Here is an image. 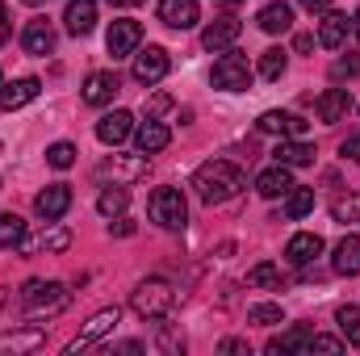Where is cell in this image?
Instances as JSON below:
<instances>
[{
    "instance_id": "1",
    "label": "cell",
    "mask_w": 360,
    "mask_h": 356,
    "mask_svg": "<svg viewBox=\"0 0 360 356\" xmlns=\"http://www.w3.org/2000/svg\"><path fill=\"white\" fill-rule=\"evenodd\" d=\"M193 189H197V197L205 205H222V201H231L243 189V172L231 160H205L197 168V177H193Z\"/></svg>"
},
{
    "instance_id": "2",
    "label": "cell",
    "mask_w": 360,
    "mask_h": 356,
    "mask_svg": "<svg viewBox=\"0 0 360 356\" xmlns=\"http://www.w3.org/2000/svg\"><path fill=\"white\" fill-rule=\"evenodd\" d=\"M72 302L68 285L59 281H25L21 285V306H25V319H55L63 314Z\"/></svg>"
},
{
    "instance_id": "3",
    "label": "cell",
    "mask_w": 360,
    "mask_h": 356,
    "mask_svg": "<svg viewBox=\"0 0 360 356\" xmlns=\"http://www.w3.org/2000/svg\"><path fill=\"white\" fill-rule=\"evenodd\" d=\"M172 306H176V289H172V281H164V276H147V281L134 289V298H130V310H134L139 319H168Z\"/></svg>"
},
{
    "instance_id": "4",
    "label": "cell",
    "mask_w": 360,
    "mask_h": 356,
    "mask_svg": "<svg viewBox=\"0 0 360 356\" xmlns=\"http://www.w3.org/2000/svg\"><path fill=\"white\" fill-rule=\"evenodd\" d=\"M147 210H151V222H160L164 231H180V227L188 222L184 193H180V189H172V184L155 189V193H151V201H147Z\"/></svg>"
},
{
    "instance_id": "5",
    "label": "cell",
    "mask_w": 360,
    "mask_h": 356,
    "mask_svg": "<svg viewBox=\"0 0 360 356\" xmlns=\"http://www.w3.org/2000/svg\"><path fill=\"white\" fill-rule=\"evenodd\" d=\"M210 80H214V89H222V92H248V89H252V68H248V59H243V55L226 51V55L214 63Z\"/></svg>"
},
{
    "instance_id": "6",
    "label": "cell",
    "mask_w": 360,
    "mask_h": 356,
    "mask_svg": "<svg viewBox=\"0 0 360 356\" xmlns=\"http://www.w3.org/2000/svg\"><path fill=\"white\" fill-rule=\"evenodd\" d=\"M168 68H172V59H168V51L164 46H147V51H134V63H130V76L139 80V84H160L164 76H168Z\"/></svg>"
},
{
    "instance_id": "7",
    "label": "cell",
    "mask_w": 360,
    "mask_h": 356,
    "mask_svg": "<svg viewBox=\"0 0 360 356\" xmlns=\"http://www.w3.org/2000/svg\"><path fill=\"white\" fill-rule=\"evenodd\" d=\"M139 42H143V25H139V21L122 17V21H113V25H109L105 46H109V55H113V59H134Z\"/></svg>"
},
{
    "instance_id": "8",
    "label": "cell",
    "mask_w": 360,
    "mask_h": 356,
    "mask_svg": "<svg viewBox=\"0 0 360 356\" xmlns=\"http://www.w3.org/2000/svg\"><path fill=\"white\" fill-rule=\"evenodd\" d=\"M117 323H122V310H117V306H105V310H96V314L89 319V327H84V331H80V336H76V340L68 344V352L92 348V344H96V340H105V336H109V331H113Z\"/></svg>"
},
{
    "instance_id": "9",
    "label": "cell",
    "mask_w": 360,
    "mask_h": 356,
    "mask_svg": "<svg viewBox=\"0 0 360 356\" xmlns=\"http://www.w3.org/2000/svg\"><path fill=\"white\" fill-rule=\"evenodd\" d=\"M21 51H25V55H38V59H46V55L55 51V30H51L46 17L25 21V30H21Z\"/></svg>"
},
{
    "instance_id": "10",
    "label": "cell",
    "mask_w": 360,
    "mask_h": 356,
    "mask_svg": "<svg viewBox=\"0 0 360 356\" xmlns=\"http://www.w3.org/2000/svg\"><path fill=\"white\" fill-rule=\"evenodd\" d=\"M34 210H38V218L59 222V218L72 210V189H68V184H46V189L34 197Z\"/></svg>"
},
{
    "instance_id": "11",
    "label": "cell",
    "mask_w": 360,
    "mask_h": 356,
    "mask_svg": "<svg viewBox=\"0 0 360 356\" xmlns=\"http://www.w3.org/2000/svg\"><path fill=\"white\" fill-rule=\"evenodd\" d=\"M260 134H285V139H306V117L302 113H285V109H269L260 113Z\"/></svg>"
},
{
    "instance_id": "12",
    "label": "cell",
    "mask_w": 360,
    "mask_h": 356,
    "mask_svg": "<svg viewBox=\"0 0 360 356\" xmlns=\"http://www.w3.org/2000/svg\"><path fill=\"white\" fill-rule=\"evenodd\" d=\"M134 134V113H126V109H113V113H105L101 122H96V139L105 143V147H117V143H126Z\"/></svg>"
},
{
    "instance_id": "13",
    "label": "cell",
    "mask_w": 360,
    "mask_h": 356,
    "mask_svg": "<svg viewBox=\"0 0 360 356\" xmlns=\"http://www.w3.org/2000/svg\"><path fill=\"white\" fill-rule=\"evenodd\" d=\"M323 248H327V243H323V235H314V231H297V235L285 243V260H289V265H297V268L314 265V260L323 256Z\"/></svg>"
},
{
    "instance_id": "14",
    "label": "cell",
    "mask_w": 360,
    "mask_h": 356,
    "mask_svg": "<svg viewBox=\"0 0 360 356\" xmlns=\"http://www.w3.org/2000/svg\"><path fill=\"white\" fill-rule=\"evenodd\" d=\"M239 34H243V25H239L235 17H218V21L205 25L201 46H205V51H231V46L239 42Z\"/></svg>"
},
{
    "instance_id": "15",
    "label": "cell",
    "mask_w": 360,
    "mask_h": 356,
    "mask_svg": "<svg viewBox=\"0 0 360 356\" xmlns=\"http://www.w3.org/2000/svg\"><path fill=\"white\" fill-rule=\"evenodd\" d=\"M147 155L139 151V155H109L105 164H101V177H113V180H143L147 177Z\"/></svg>"
},
{
    "instance_id": "16",
    "label": "cell",
    "mask_w": 360,
    "mask_h": 356,
    "mask_svg": "<svg viewBox=\"0 0 360 356\" xmlns=\"http://www.w3.org/2000/svg\"><path fill=\"white\" fill-rule=\"evenodd\" d=\"M197 17H201L197 0H160V21L168 30H193Z\"/></svg>"
},
{
    "instance_id": "17",
    "label": "cell",
    "mask_w": 360,
    "mask_h": 356,
    "mask_svg": "<svg viewBox=\"0 0 360 356\" xmlns=\"http://www.w3.org/2000/svg\"><path fill=\"white\" fill-rule=\"evenodd\" d=\"M348 30H352V17L348 13H323V25H319V46H327V51H340L344 42H348Z\"/></svg>"
},
{
    "instance_id": "18",
    "label": "cell",
    "mask_w": 360,
    "mask_h": 356,
    "mask_svg": "<svg viewBox=\"0 0 360 356\" xmlns=\"http://www.w3.org/2000/svg\"><path fill=\"white\" fill-rule=\"evenodd\" d=\"M68 243H72V231L68 227H51V231H42L34 239H21L17 252L21 256H34V252H68Z\"/></svg>"
},
{
    "instance_id": "19",
    "label": "cell",
    "mask_w": 360,
    "mask_h": 356,
    "mask_svg": "<svg viewBox=\"0 0 360 356\" xmlns=\"http://www.w3.org/2000/svg\"><path fill=\"white\" fill-rule=\"evenodd\" d=\"M63 25H68V34H76V38L92 34V25H96V0H68Z\"/></svg>"
},
{
    "instance_id": "20",
    "label": "cell",
    "mask_w": 360,
    "mask_h": 356,
    "mask_svg": "<svg viewBox=\"0 0 360 356\" xmlns=\"http://www.w3.org/2000/svg\"><path fill=\"white\" fill-rule=\"evenodd\" d=\"M42 92V80H34V76H21V80H13V84H0V109H21V105H30L34 96Z\"/></svg>"
},
{
    "instance_id": "21",
    "label": "cell",
    "mask_w": 360,
    "mask_h": 356,
    "mask_svg": "<svg viewBox=\"0 0 360 356\" xmlns=\"http://www.w3.org/2000/svg\"><path fill=\"white\" fill-rule=\"evenodd\" d=\"M314 113H319V122H344V117L352 113V96H348V89H327L319 101H314Z\"/></svg>"
},
{
    "instance_id": "22",
    "label": "cell",
    "mask_w": 360,
    "mask_h": 356,
    "mask_svg": "<svg viewBox=\"0 0 360 356\" xmlns=\"http://www.w3.org/2000/svg\"><path fill=\"white\" fill-rule=\"evenodd\" d=\"M134 139H139V151H143V155H155V151H164V147L172 143V130H168L160 117H147V122L134 130Z\"/></svg>"
},
{
    "instance_id": "23",
    "label": "cell",
    "mask_w": 360,
    "mask_h": 356,
    "mask_svg": "<svg viewBox=\"0 0 360 356\" xmlns=\"http://www.w3.org/2000/svg\"><path fill=\"white\" fill-rule=\"evenodd\" d=\"M272 160H276V164H285V168H306V164H314V143H306V139L276 143Z\"/></svg>"
},
{
    "instance_id": "24",
    "label": "cell",
    "mask_w": 360,
    "mask_h": 356,
    "mask_svg": "<svg viewBox=\"0 0 360 356\" xmlns=\"http://www.w3.org/2000/svg\"><path fill=\"white\" fill-rule=\"evenodd\" d=\"M331 268H335L340 276H356L360 272V235H344V239L335 243Z\"/></svg>"
},
{
    "instance_id": "25",
    "label": "cell",
    "mask_w": 360,
    "mask_h": 356,
    "mask_svg": "<svg viewBox=\"0 0 360 356\" xmlns=\"http://www.w3.org/2000/svg\"><path fill=\"white\" fill-rule=\"evenodd\" d=\"M289 189H293V177H289V168H285V164H272V168H264V172H260V177H256V193H260V197H285V193H289Z\"/></svg>"
},
{
    "instance_id": "26",
    "label": "cell",
    "mask_w": 360,
    "mask_h": 356,
    "mask_svg": "<svg viewBox=\"0 0 360 356\" xmlns=\"http://www.w3.org/2000/svg\"><path fill=\"white\" fill-rule=\"evenodd\" d=\"M42 344H46V331L42 327H25V331L0 336V352H38Z\"/></svg>"
},
{
    "instance_id": "27",
    "label": "cell",
    "mask_w": 360,
    "mask_h": 356,
    "mask_svg": "<svg viewBox=\"0 0 360 356\" xmlns=\"http://www.w3.org/2000/svg\"><path fill=\"white\" fill-rule=\"evenodd\" d=\"M113 96H117V76L113 72H92L84 80V101L89 105H109Z\"/></svg>"
},
{
    "instance_id": "28",
    "label": "cell",
    "mask_w": 360,
    "mask_h": 356,
    "mask_svg": "<svg viewBox=\"0 0 360 356\" xmlns=\"http://www.w3.org/2000/svg\"><path fill=\"white\" fill-rule=\"evenodd\" d=\"M256 21H260V30H264V34H285V30L293 25V8H289L285 0H272V4L260 8V17H256Z\"/></svg>"
},
{
    "instance_id": "29",
    "label": "cell",
    "mask_w": 360,
    "mask_h": 356,
    "mask_svg": "<svg viewBox=\"0 0 360 356\" xmlns=\"http://www.w3.org/2000/svg\"><path fill=\"white\" fill-rule=\"evenodd\" d=\"M310 327H289V331H281L276 340H269V352H310Z\"/></svg>"
},
{
    "instance_id": "30",
    "label": "cell",
    "mask_w": 360,
    "mask_h": 356,
    "mask_svg": "<svg viewBox=\"0 0 360 356\" xmlns=\"http://www.w3.org/2000/svg\"><path fill=\"white\" fill-rule=\"evenodd\" d=\"M126 205H130V193H126L122 184H109V189H101V197H96V210H101L105 218L126 214Z\"/></svg>"
},
{
    "instance_id": "31",
    "label": "cell",
    "mask_w": 360,
    "mask_h": 356,
    "mask_svg": "<svg viewBox=\"0 0 360 356\" xmlns=\"http://www.w3.org/2000/svg\"><path fill=\"white\" fill-rule=\"evenodd\" d=\"M335 323H340L344 340H348L352 348H360V306L356 302H352V306H340V310H335Z\"/></svg>"
},
{
    "instance_id": "32",
    "label": "cell",
    "mask_w": 360,
    "mask_h": 356,
    "mask_svg": "<svg viewBox=\"0 0 360 356\" xmlns=\"http://www.w3.org/2000/svg\"><path fill=\"white\" fill-rule=\"evenodd\" d=\"M310 210H314V189H297V184H293V189L285 193V214H289V218H306Z\"/></svg>"
},
{
    "instance_id": "33",
    "label": "cell",
    "mask_w": 360,
    "mask_h": 356,
    "mask_svg": "<svg viewBox=\"0 0 360 356\" xmlns=\"http://www.w3.org/2000/svg\"><path fill=\"white\" fill-rule=\"evenodd\" d=\"M248 323H256V327H276V323H285V310H281L276 302H256V306L248 310Z\"/></svg>"
},
{
    "instance_id": "34",
    "label": "cell",
    "mask_w": 360,
    "mask_h": 356,
    "mask_svg": "<svg viewBox=\"0 0 360 356\" xmlns=\"http://www.w3.org/2000/svg\"><path fill=\"white\" fill-rule=\"evenodd\" d=\"M25 239V222L17 218V214H0V248L8 252V248H17Z\"/></svg>"
},
{
    "instance_id": "35",
    "label": "cell",
    "mask_w": 360,
    "mask_h": 356,
    "mask_svg": "<svg viewBox=\"0 0 360 356\" xmlns=\"http://www.w3.org/2000/svg\"><path fill=\"white\" fill-rule=\"evenodd\" d=\"M285 68H289V55H285L281 46H272V51L260 55V76H264V80H281Z\"/></svg>"
},
{
    "instance_id": "36",
    "label": "cell",
    "mask_w": 360,
    "mask_h": 356,
    "mask_svg": "<svg viewBox=\"0 0 360 356\" xmlns=\"http://www.w3.org/2000/svg\"><path fill=\"white\" fill-rule=\"evenodd\" d=\"M248 285H252V289H276V285H281V268L269 265V260L256 265V268H248Z\"/></svg>"
},
{
    "instance_id": "37",
    "label": "cell",
    "mask_w": 360,
    "mask_h": 356,
    "mask_svg": "<svg viewBox=\"0 0 360 356\" xmlns=\"http://www.w3.org/2000/svg\"><path fill=\"white\" fill-rule=\"evenodd\" d=\"M46 164L59 168V172L72 168V164H76V147H72V143H51V147H46Z\"/></svg>"
},
{
    "instance_id": "38",
    "label": "cell",
    "mask_w": 360,
    "mask_h": 356,
    "mask_svg": "<svg viewBox=\"0 0 360 356\" xmlns=\"http://www.w3.org/2000/svg\"><path fill=\"white\" fill-rule=\"evenodd\" d=\"M331 214H335V222H356L360 218V197H352V193L340 197V201L331 205Z\"/></svg>"
},
{
    "instance_id": "39",
    "label": "cell",
    "mask_w": 360,
    "mask_h": 356,
    "mask_svg": "<svg viewBox=\"0 0 360 356\" xmlns=\"http://www.w3.org/2000/svg\"><path fill=\"white\" fill-rule=\"evenodd\" d=\"M331 76H335V80H352V76H360V55H344V59H335Z\"/></svg>"
},
{
    "instance_id": "40",
    "label": "cell",
    "mask_w": 360,
    "mask_h": 356,
    "mask_svg": "<svg viewBox=\"0 0 360 356\" xmlns=\"http://www.w3.org/2000/svg\"><path fill=\"white\" fill-rule=\"evenodd\" d=\"M348 340H335V336H310V352H344Z\"/></svg>"
},
{
    "instance_id": "41",
    "label": "cell",
    "mask_w": 360,
    "mask_h": 356,
    "mask_svg": "<svg viewBox=\"0 0 360 356\" xmlns=\"http://www.w3.org/2000/svg\"><path fill=\"white\" fill-rule=\"evenodd\" d=\"M168 109H172V96H168V92H155V96L147 101V117H164Z\"/></svg>"
},
{
    "instance_id": "42",
    "label": "cell",
    "mask_w": 360,
    "mask_h": 356,
    "mask_svg": "<svg viewBox=\"0 0 360 356\" xmlns=\"http://www.w3.org/2000/svg\"><path fill=\"white\" fill-rule=\"evenodd\" d=\"M160 348H164V352H180V348H184V336H176V331H168V327H164Z\"/></svg>"
},
{
    "instance_id": "43",
    "label": "cell",
    "mask_w": 360,
    "mask_h": 356,
    "mask_svg": "<svg viewBox=\"0 0 360 356\" xmlns=\"http://www.w3.org/2000/svg\"><path fill=\"white\" fill-rule=\"evenodd\" d=\"M340 155H344V160H352V164H360V134H352V139H344Z\"/></svg>"
},
{
    "instance_id": "44",
    "label": "cell",
    "mask_w": 360,
    "mask_h": 356,
    "mask_svg": "<svg viewBox=\"0 0 360 356\" xmlns=\"http://www.w3.org/2000/svg\"><path fill=\"white\" fill-rule=\"evenodd\" d=\"M109 235H122V239H126V235H134V222L117 214V222H109Z\"/></svg>"
},
{
    "instance_id": "45",
    "label": "cell",
    "mask_w": 360,
    "mask_h": 356,
    "mask_svg": "<svg viewBox=\"0 0 360 356\" xmlns=\"http://www.w3.org/2000/svg\"><path fill=\"white\" fill-rule=\"evenodd\" d=\"M293 51H297V55H310V51H314V38H310V34H297V38H293Z\"/></svg>"
},
{
    "instance_id": "46",
    "label": "cell",
    "mask_w": 360,
    "mask_h": 356,
    "mask_svg": "<svg viewBox=\"0 0 360 356\" xmlns=\"http://www.w3.org/2000/svg\"><path fill=\"white\" fill-rule=\"evenodd\" d=\"M297 4H302L306 13H327V8H331V0H297Z\"/></svg>"
},
{
    "instance_id": "47",
    "label": "cell",
    "mask_w": 360,
    "mask_h": 356,
    "mask_svg": "<svg viewBox=\"0 0 360 356\" xmlns=\"http://www.w3.org/2000/svg\"><path fill=\"white\" fill-rule=\"evenodd\" d=\"M8 34H13V25H8V8L0 4V46L8 42Z\"/></svg>"
},
{
    "instance_id": "48",
    "label": "cell",
    "mask_w": 360,
    "mask_h": 356,
    "mask_svg": "<svg viewBox=\"0 0 360 356\" xmlns=\"http://www.w3.org/2000/svg\"><path fill=\"white\" fill-rule=\"evenodd\" d=\"M218 352H248V344H243V340H222V344H218Z\"/></svg>"
},
{
    "instance_id": "49",
    "label": "cell",
    "mask_w": 360,
    "mask_h": 356,
    "mask_svg": "<svg viewBox=\"0 0 360 356\" xmlns=\"http://www.w3.org/2000/svg\"><path fill=\"white\" fill-rule=\"evenodd\" d=\"M134 4H143V0H109V8H134Z\"/></svg>"
},
{
    "instance_id": "50",
    "label": "cell",
    "mask_w": 360,
    "mask_h": 356,
    "mask_svg": "<svg viewBox=\"0 0 360 356\" xmlns=\"http://www.w3.org/2000/svg\"><path fill=\"white\" fill-rule=\"evenodd\" d=\"M352 34L360 38V8H356V17H352Z\"/></svg>"
},
{
    "instance_id": "51",
    "label": "cell",
    "mask_w": 360,
    "mask_h": 356,
    "mask_svg": "<svg viewBox=\"0 0 360 356\" xmlns=\"http://www.w3.org/2000/svg\"><path fill=\"white\" fill-rule=\"evenodd\" d=\"M4 302H8V289H0V310H4Z\"/></svg>"
},
{
    "instance_id": "52",
    "label": "cell",
    "mask_w": 360,
    "mask_h": 356,
    "mask_svg": "<svg viewBox=\"0 0 360 356\" xmlns=\"http://www.w3.org/2000/svg\"><path fill=\"white\" fill-rule=\"evenodd\" d=\"M21 4H30V8H38V4H42V0H21Z\"/></svg>"
},
{
    "instance_id": "53",
    "label": "cell",
    "mask_w": 360,
    "mask_h": 356,
    "mask_svg": "<svg viewBox=\"0 0 360 356\" xmlns=\"http://www.w3.org/2000/svg\"><path fill=\"white\" fill-rule=\"evenodd\" d=\"M0 84H4V80H0Z\"/></svg>"
}]
</instances>
